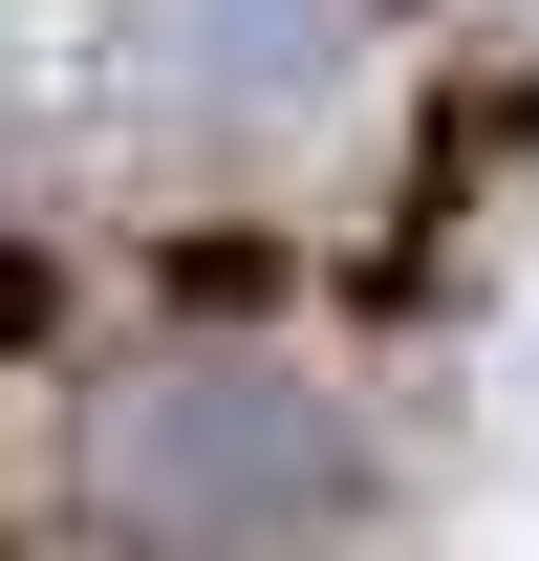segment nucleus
<instances>
[{"mask_svg": "<svg viewBox=\"0 0 539 561\" xmlns=\"http://www.w3.org/2000/svg\"><path fill=\"white\" fill-rule=\"evenodd\" d=\"M22 324H44V260H0V346H22Z\"/></svg>", "mask_w": 539, "mask_h": 561, "instance_id": "nucleus-3", "label": "nucleus"}, {"mask_svg": "<svg viewBox=\"0 0 539 561\" xmlns=\"http://www.w3.org/2000/svg\"><path fill=\"white\" fill-rule=\"evenodd\" d=\"M130 87L173 130H302L367 87V0H130Z\"/></svg>", "mask_w": 539, "mask_h": 561, "instance_id": "nucleus-2", "label": "nucleus"}, {"mask_svg": "<svg viewBox=\"0 0 539 561\" xmlns=\"http://www.w3.org/2000/svg\"><path fill=\"white\" fill-rule=\"evenodd\" d=\"M66 496H87L108 561H302V540H345L367 432H345L302 367H260V346H151V367L87 389Z\"/></svg>", "mask_w": 539, "mask_h": 561, "instance_id": "nucleus-1", "label": "nucleus"}]
</instances>
